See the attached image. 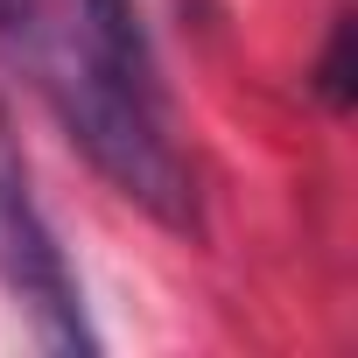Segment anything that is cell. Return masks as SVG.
<instances>
[{
	"mask_svg": "<svg viewBox=\"0 0 358 358\" xmlns=\"http://www.w3.org/2000/svg\"><path fill=\"white\" fill-rule=\"evenodd\" d=\"M22 22V0H0V29H15Z\"/></svg>",
	"mask_w": 358,
	"mask_h": 358,
	"instance_id": "5",
	"label": "cell"
},
{
	"mask_svg": "<svg viewBox=\"0 0 358 358\" xmlns=\"http://www.w3.org/2000/svg\"><path fill=\"white\" fill-rule=\"evenodd\" d=\"M323 99L344 113L351 106V15H337V29H330V50H323Z\"/></svg>",
	"mask_w": 358,
	"mask_h": 358,
	"instance_id": "4",
	"label": "cell"
},
{
	"mask_svg": "<svg viewBox=\"0 0 358 358\" xmlns=\"http://www.w3.org/2000/svg\"><path fill=\"white\" fill-rule=\"evenodd\" d=\"M36 85L57 106L64 134L99 162V176L120 197H134L141 211H155L176 232L197 225L190 169L169 148L162 113H155V78L120 71L92 36H50V43H36Z\"/></svg>",
	"mask_w": 358,
	"mask_h": 358,
	"instance_id": "1",
	"label": "cell"
},
{
	"mask_svg": "<svg viewBox=\"0 0 358 358\" xmlns=\"http://www.w3.org/2000/svg\"><path fill=\"white\" fill-rule=\"evenodd\" d=\"M0 288H8L36 337L50 351H92V323H85V302H78V274L29 190V162H22V141H15V120L0 106Z\"/></svg>",
	"mask_w": 358,
	"mask_h": 358,
	"instance_id": "2",
	"label": "cell"
},
{
	"mask_svg": "<svg viewBox=\"0 0 358 358\" xmlns=\"http://www.w3.org/2000/svg\"><path fill=\"white\" fill-rule=\"evenodd\" d=\"M85 36L134 78H148V43H141V22H134V0H85Z\"/></svg>",
	"mask_w": 358,
	"mask_h": 358,
	"instance_id": "3",
	"label": "cell"
}]
</instances>
